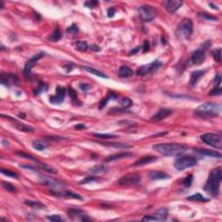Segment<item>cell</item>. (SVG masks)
Returning <instances> with one entry per match:
<instances>
[{
  "label": "cell",
  "instance_id": "6da1fadb",
  "mask_svg": "<svg viewBox=\"0 0 222 222\" xmlns=\"http://www.w3.org/2000/svg\"><path fill=\"white\" fill-rule=\"evenodd\" d=\"M222 180V168L218 167L212 170L207 183L205 184L204 190L212 196H217L219 190V185Z\"/></svg>",
  "mask_w": 222,
  "mask_h": 222
},
{
  "label": "cell",
  "instance_id": "7dc6e473",
  "mask_svg": "<svg viewBox=\"0 0 222 222\" xmlns=\"http://www.w3.org/2000/svg\"><path fill=\"white\" fill-rule=\"evenodd\" d=\"M47 219H49V220L53 222L64 221V219L61 218L59 215H50V216H47Z\"/></svg>",
  "mask_w": 222,
  "mask_h": 222
},
{
  "label": "cell",
  "instance_id": "9f6ffc18",
  "mask_svg": "<svg viewBox=\"0 0 222 222\" xmlns=\"http://www.w3.org/2000/svg\"><path fill=\"white\" fill-rule=\"evenodd\" d=\"M115 13H116V9H115V8H110V9L108 10V17H109V18L114 17Z\"/></svg>",
  "mask_w": 222,
  "mask_h": 222
},
{
  "label": "cell",
  "instance_id": "f6af8a7d",
  "mask_svg": "<svg viewBox=\"0 0 222 222\" xmlns=\"http://www.w3.org/2000/svg\"><path fill=\"white\" fill-rule=\"evenodd\" d=\"M193 180H194V176H193L192 174H190V175H188V177H186L184 179V181H183V184H184L185 187H187V188L190 187L191 184H192Z\"/></svg>",
  "mask_w": 222,
  "mask_h": 222
},
{
  "label": "cell",
  "instance_id": "8fae6325",
  "mask_svg": "<svg viewBox=\"0 0 222 222\" xmlns=\"http://www.w3.org/2000/svg\"><path fill=\"white\" fill-rule=\"evenodd\" d=\"M205 52H206V50L202 49V48H199V49H195L192 53V56L190 58V63L194 64V65H199V64H202L204 60H205V58H206Z\"/></svg>",
  "mask_w": 222,
  "mask_h": 222
},
{
  "label": "cell",
  "instance_id": "5b68a950",
  "mask_svg": "<svg viewBox=\"0 0 222 222\" xmlns=\"http://www.w3.org/2000/svg\"><path fill=\"white\" fill-rule=\"evenodd\" d=\"M201 141L205 142L209 146L218 148V149H221L222 148V137L219 135L217 134H213V133H207V134H204L200 136Z\"/></svg>",
  "mask_w": 222,
  "mask_h": 222
},
{
  "label": "cell",
  "instance_id": "83f0119b",
  "mask_svg": "<svg viewBox=\"0 0 222 222\" xmlns=\"http://www.w3.org/2000/svg\"><path fill=\"white\" fill-rule=\"evenodd\" d=\"M107 171H108V168H106L105 166H102V165L95 166V167H93L92 168L90 169V172L92 174H94V175L105 173H107Z\"/></svg>",
  "mask_w": 222,
  "mask_h": 222
},
{
  "label": "cell",
  "instance_id": "db71d44e",
  "mask_svg": "<svg viewBox=\"0 0 222 222\" xmlns=\"http://www.w3.org/2000/svg\"><path fill=\"white\" fill-rule=\"evenodd\" d=\"M150 49V45H149V43L147 41L144 42V45H143V52H147Z\"/></svg>",
  "mask_w": 222,
  "mask_h": 222
},
{
  "label": "cell",
  "instance_id": "1f68e13d",
  "mask_svg": "<svg viewBox=\"0 0 222 222\" xmlns=\"http://www.w3.org/2000/svg\"><path fill=\"white\" fill-rule=\"evenodd\" d=\"M63 37V34L60 31V30L58 28H56V30L53 31V33L50 35V37L49 38V41L51 42H57L58 40H60Z\"/></svg>",
  "mask_w": 222,
  "mask_h": 222
},
{
  "label": "cell",
  "instance_id": "8992f818",
  "mask_svg": "<svg viewBox=\"0 0 222 222\" xmlns=\"http://www.w3.org/2000/svg\"><path fill=\"white\" fill-rule=\"evenodd\" d=\"M139 15L143 22H150L156 17V10L150 5H142L138 9Z\"/></svg>",
  "mask_w": 222,
  "mask_h": 222
},
{
  "label": "cell",
  "instance_id": "11a10c76",
  "mask_svg": "<svg viewBox=\"0 0 222 222\" xmlns=\"http://www.w3.org/2000/svg\"><path fill=\"white\" fill-rule=\"evenodd\" d=\"M220 82H221V76H220L219 75H217L216 76H215V78H214L215 86L219 87V85Z\"/></svg>",
  "mask_w": 222,
  "mask_h": 222
},
{
  "label": "cell",
  "instance_id": "4dcf8cb0",
  "mask_svg": "<svg viewBox=\"0 0 222 222\" xmlns=\"http://www.w3.org/2000/svg\"><path fill=\"white\" fill-rule=\"evenodd\" d=\"M32 145H33V147H34L35 149L39 151L44 150L47 147V144L44 142H43L42 140H36V141H34L32 142Z\"/></svg>",
  "mask_w": 222,
  "mask_h": 222
},
{
  "label": "cell",
  "instance_id": "ffe728a7",
  "mask_svg": "<svg viewBox=\"0 0 222 222\" xmlns=\"http://www.w3.org/2000/svg\"><path fill=\"white\" fill-rule=\"evenodd\" d=\"M68 215L70 217V218H75V217H78V216H81L82 219L81 220L83 221H86V220H90V218H87L86 214L85 213L82 211L81 209H77V208H71L68 211Z\"/></svg>",
  "mask_w": 222,
  "mask_h": 222
},
{
  "label": "cell",
  "instance_id": "f5cc1de1",
  "mask_svg": "<svg viewBox=\"0 0 222 222\" xmlns=\"http://www.w3.org/2000/svg\"><path fill=\"white\" fill-rule=\"evenodd\" d=\"M96 4H98V2L96 1H90V2L85 3V6H87L88 8H94Z\"/></svg>",
  "mask_w": 222,
  "mask_h": 222
},
{
  "label": "cell",
  "instance_id": "ac0fdd59",
  "mask_svg": "<svg viewBox=\"0 0 222 222\" xmlns=\"http://www.w3.org/2000/svg\"><path fill=\"white\" fill-rule=\"evenodd\" d=\"M157 160V157L156 156H154V155H147V156H144L142 158H141L139 161L136 162L134 164H132L131 167L132 168H136V167H141V166H144L146 164H149V163H152V162H155Z\"/></svg>",
  "mask_w": 222,
  "mask_h": 222
},
{
  "label": "cell",
  "instance_id": "52a82bcc",
  "mask_svg": "<svg viewBox=\"0 0 222 222\" xmlns=\"http://www.w3.org/2000/svg\"><path fill=\"white\" fill-rule=\"evenodd\" d=\"M197 164V160L193 156H184L181 157L174 162V168L179 171L193 168Z\"/></svg>",
  "mask_w": 222,
  "mask_h": 222
},
{
  "label": "cell",
  "instance_id": "cb8c5ba5",
  "mask_svg": "<svg viewBox=\"0 0 222 222\" xmlns=\"http://www.w3.org/2000/svg\"><path fill=\"white\" fill-rule=\"evenodd\" d=\"M205 72H206L205 70H197V71L193 72L192 75H191V78H190V85L192 87L195 86L198 81L203 76Z\"/></svg>",
  "mask_w": 222,
  "mask_h": 222
},
{
  "label": "cell",
  "instance_id": "4316f807",
  "mask_svg": "<svg viewBox=\"0 0 222 222\" xmlns=\"http://www.w3.org/2000/svg\"><path fill=\"white\" fill-rule=\"evenodd\" d=\"M118 74L120 75L121 77L122 78H125V77H129V76H132L134 72L131 69L128 68V66H121L119 69V71H118Z\"/></svg>",
  "mask_w": 222,
  "mask_h": 222
},
{
  "label": "cell",
  "instance_id": "2e32d148",
  "mask_svg": "<svg viewBox=\"0 0 222 222\" xmlns=\"http://www.w3.org/2000/svg\"><path fill=\"white\" fill-rule=\"evenodd\" d=\"M43 55H44V53H38V54L35 55L34 57H32V58H30V60L27 62L25 65H24V68H23V73H24L25 75L30 74L31 69L33 68L35 65H36L37 62L43 57Z\"/></svg>",
  "mask_w": 222,
  "mask_h": 222
},
{
  "label": "cell",
  "instance_id": "44dd1931",
  "mask_svg": "<svg viewBox=\"0 0 222 222\" xmlns=\"http://www.w3.org/2000/svg\"><path fill=\"white\" fill-rule=\"evenodd\" d=\"M194 151L197 152L198 154H203L206 156H211V157H215V158L220 159L222 157V155L220 153L215 152L213 150H208V149H205V148H194Z\"/></svg>",
  "mask_w": 222,
  "mask_h": 222
},
{
  "label": "cell",
  "instance_id": "7c38bea8",
  "mask_svg": "<svg viewBox=\"0 0 222 222\" xmlns=\"http://www.w3.org/2000/svg\"><path fill=\"white\" fill-rule=\"evenodd\" d=\"M162 4L169 13H173L174 12H176L178 9L181 8L182 5V2L180 0H167V1H164Z\"/></svg>",
  "mask_w": 222,
  "mask_h": 222
},
{
  "label": "cell",
  "instance_id": "277c9868",
  "mask_svg": "<svg viewBox=\"0 0 222 222\" xmlns=\"http://www.w3.org/2000/svg\"><path fill=\"white\" fill-rule=\"evenodd\" d=\"M193 31V23L189 18H185L178 24L175 30V34L179 39H187Z\"/></svg>",
  "mask_w": 222,
  "mask_h": 222
},
{
  "label": "cell",
  "instance_id": "484cf974",
  "mask_svg": "<svg viewBox=\"0 0 222 222\" xmlns=\"http://www.w3.org/2000/svg\"><path fill=\"white\" fill-rule=\"evenodd\" d=\"M133 156V154L130 153H119V154H114V155H110L108 158L106 159V162H113V161H117V160H121L122 158H127V157H130Z\"/></svg>",
  "mask_w": 222,
  "mask_h": 222
},
{
  "label": "cell",
  "instance_id": "4fadbf2b",
  "mask_svg": "<svg viewBox=\"0 0 222 222\" xmlns=\"http://www.w3.org/2000/svg\"><path fill=\"white\" fill-rule=\"evenodd\" d=\"M66 90L63 87H57V94L55 96H52L49 98V102L53 104H60L64 102V96H65Z\"/></svg>",
  "mask_w": 222,
  "mask_h": 222
},
{
  "label": "cell",
  "instance_id": "91938a15",
  "mask_svg": "<svg viewBox=\"0 0 222 222\" xmlns=\"http://www.w3.org/2000/svg\"><path fill=\"white\" fill-rule=\"evenodd\" d=\"M119 124L132 125V124H136V122H133V121H119Z\"/></svg>",
  "mask_w": 222,
  "mask_h": 222
},
{
  "label": "cell",
  "instance_id": "b9f144b4",
  "mask_svg": "<svg viewBox=\"0 0 222 222\" xmlns=\"http://www.w3.org/2000/svg\"><path fill=\"white\" fill-rule=\"evenodd\" d=\"M76 47L78 48V49H80L81 51H86L89 46L87 44L86 42L84 41H78L76 43Z\"/></svg>",
  "mask_w": 222,
  "mask_h": 222
},
{
  "label": "cell",
  "instance_id": "f546056e",
  "mask_svg": "<svg viewBox=\"0 0 222 222\" xmlns=\"http://www.w3.org/2000/svg\"><path fill=\"white\" fill-rule=\"evenodd\" d=\"M83 69L84 70L90 72V73H91V74H93V75H96V76L102 77V78H108V76H107L106 74H104L103 72L100 71V70H96V69L90 68V67H85V66L83 67Z\"/></svg>",
  "mask_w": 222,
  "mask_h": 222
},
{
  "label": "cell",
  "instance_id": "3957f363",
  "mask_svg": "<svg viewBox=\"0 0 222 222\" xmlns=\"http://www.w3.org/2000/svg\"><path fill=\"white\" fill-rule=\"evenodd\" d=\"M221 111V107L214 102H206L199 106L194 110L195 116L201 118H213L218 116Z\"/></svg>",
  "mask_w": 222,
  "mask_h": 222
},
{
  "label": "cell",
  "instance_id": "7bdbcfd3",
  "mask_svg": "<svg viewBox=\"0 0 222 222\" xmlns=\"http://www.w3.org/2000/svg\"><path fill=\"white\" fill-rule=\"evenodd\" d=\"M1 173L4 174V175H6V176L12 177V178H18V173H16L15 172H12V171H10V170L1 169Z\"/></svg>",
  "mask_w": 222,
  "mask_h": 222
},
{
  "label": "cell",
  "instance_id": "8d00e7d4",
  "mask_svg": "<svg viewBox=\"0 0 222 222\" xmlns=\"http://www.w3.org/2000/svg\"><path fill=\"white\" fill-rule=\"evenodd\" d=\"M93 136L95 137H96L98 139H102V140H107V139H111V138H116V136L115 135H110V134H93Z\"/></svg>",
  "mask_w": 222,
  "mask_h": 222
},
{
  "label": "cell",
  "instance_id": "681fc988",
  "mask_svg": "<svg viewBox=\"0 0 222 222\" xmlns=\"http://www.w3.org/2000/svg\"><path fill=\"white\" fill-rule=\"evenodd\" d=\"M68 92H69V95H70V96L71 97L72 100H76V99H77V94H76V92L75 91V90H73L71 87H69Z\"/></svg>",
  "mask_w": 222,
  "mask_h": 222
},
{
  "label": "cell",
  "instance_id": "ee69618b",
  "mask_svg": "<svg viewBox=\"0 0 222 222\" xmlns=\"http://www.w3.org/2000/svg\"><path fill=\"white\" fill-rule=\"evenodd\" d=\"M78 27H77V25L76 24H72L71 26L69 27L68 29H67V32L68 33H70V34H72V35H75L78 33Z\"/></svg>",
  "mask_w": 222,
  "mask_h": 222
},
{
  "label": "cell",
  "instance_id": "f35d334b",
  "mask_svg": "<svg viewBox=\"0 0 222 222\" xmlns=\"http://www.w3.org/2000/svg\"><path fill=\"white\" fill-rule=\"evenodd\" d=\"M2 186L3 188L7 190L9 192H16V188L12 184H11L10 182H6V181H3L2 182Z\"/></svg>",
  "mask_w": 222,
  "mask_h": 222
},
{
  "label": "cell",
  "instance_id": "7a4b0ae2",
  "mask_svg": "<svg viewBox=\"0 0 222 222\" xmlns=\"http://www.w3.org/2000/svg\"><path fill=\"white\" fill-rule=\"evenodd\" d=\"M152 148L165 156H178L185 152L187 147L179 143H160L154 145Z\"/></svg>",
  "mask_w": 222,
  "mask_h": 222
},
{
  "label": "cell",
  "instance_id": "d6986e66",
  "mask_svg": "<svg viewBox=\"0 0 222 222\" xmlns=\"http://www.w3.org/2000/svg\"><path fill=\"white\" fill-rule=\"evenodd\" d=\"M173 113V111L171 109H161L157 113L154 115V116L152 117V121H158L163 120L164 118L168 117L170 116L171 114Z\"/></svg>",
  "mask_w": 222,
  "mask_h": 222
},
{
  "label": "cell",
  "instance_id": "e575fe53",
  "mask_svg": "<svg viewBox=\"0 0 222 222\" xmlns=\"http://www.w3.org/2000/svg\"><path fill=\"white\" fill-rule=\"evenodd\" d=\"M120 104L123 109H128L132 106L133 102L131 99H129L128 97H122L120 100Z\"/></svg>",
  "mask_w": 222,
  "mask_h": 222
},
{
  "label": "cell",
  "instance_id": "d590c367",
  "mask_svg": "<svg viewBox=\"0 0 222 222\" xmlns=\"http://www.w3.org/2000/svg\"><path fill=\"white\" fill-rule=\"evenodd\" d=\"M24 203L26 204L27 206L31 207H35V208H43L45 207V206L44 204H42L39 201H36V200H25Z\"/></svg>",
  "mask_w": 222,
  "mask_h": 222
},
{
  "label": "cell",
  "instance_id": "5bb4252c",
  "mask_svg": "<svg viewBox=\"0 0 222 222\" xmlns=\"http://www.w3.org/2000/svg\"><path fill=\"white\" fill-rule=\"evenodd\" d=\"M2 116L6 117V118H8L9 120L12 121H13V126H14L17 129H18L19 131L30 133V132H33L35 130L34 128H32V127H30V126H29V125L24 124V123H22V122H20V121H18L15 120V119H12V117L7 116H4V115H2Z\"/></svg>",
  "mask_w": 222,
  "mask_h": 222
},
{
  "label": "cell",
  "instance_id": "d6a6232c",
  "mask_svg": "<svg viewBox=\"0 0 222 222\" xmlns=\"http://www.w3.org/2000/svg\"><path fill=\"white\" fill-rule=\"evenodd\" d=\"M116 95L114 94L113 92H110L108 96L104 97V99H102V101H101V102H100V109H102L103 107H105L107 105V102H109V100H113V99H116Z\"/></svg>",
  "mask_w": 222,
  "mask_h": 222
},
{
  "label": "cell",
  "instance_id": "ab89813d",
  "mask_svg": "<svg viewBox=\"0 0 222 222\" xmlns=\"http://www.w3.org/2000/svg\"><path fill=\"white\" fill-rule=\"evenodd\" d=\"M17 154H18V156L23 157V158H27V159H29V160H31V161H34V162H38V159L35 158L34 156H32V155H30V154H27V153H24V152H17Z\"/></svg>",
  "mask_w": 222,
  "mask_h": 222
},
{
  "label": "cell",
  "instance_id": "603a6c76",
  "mask_svg": "<svg viewBox=\"0 0 222 222\" xmlns=\"http://www.w3.org/2000/svg\"><path fill=\"white\" fill-rule=\"evenodd\" d=\"M98 143L102 144L103 146L116 147V148H131V147H133V146H131V145H128V144L122 142H98Z\"/></svg>",
  "mask_w": 222,
  "mask_h": 222
},
{
  "label": "cell",
  "instance_id": "ba28073f",
  "mask_svg": "<svg viewBox=\"0 0 222 222\" xmlns=\"http://www.w3.org/2000/svg\"><path fill=\"white\" fill-rule=\"evenodd\" d=\"M142 181V175L137 173H128L124 176L121 178L118 183L121 186L123 187H129V186H134V185L138 184Z\"/></svg>",
  "mask_w": 222,
  "mask_h": 222
},
{
  "label": "cell",
  "instance_id": "e0dca14e",
  "mask_svg": "<svg viewBox=\"0 0 222 222\" xmlns=\"http://www.w3.org/2000/svg\"><path fill=\"white\" fill-rule=\"evenodd\" d=\"M52 194L54 195L59 196V197H64V198H70V199H83V197L79 194L73 193L69 190H64V191H52Z\"/></svg>",
  "mask_w": 222,
  "mask_h": 222
},
{
  "label": "cell",
  "instance_id": "74e56055",
  "mask_svg": "<svg viewBox=\"0 0 222 222\" xmlns=\"http://www.w3.org/2000/svg\"><path fill=\"white\" fill-rule=\"evenodd\" d=\"M40 168H43V169L44 170V171H46V172H48V173H57V169H55V168H53L52 167H50V166L49 165H46V164H44V163H40Z\"/></svg>",
  "mask_w": 222,
  "mask_h": 222
},
{
  "label": "cell",
  "instance_id": "30bf717a",
  "mask_svg": "<svg viewBox=\"0 0 222 222\" xmlns=\"http://www.w3.org/2000/svg\"><path fill=\"white\" fill-rule=\"evenodd\" d=\"M0 78H1V83L4 85H6V86L18 85L19 84L18 77L12 73H2Z\"/></svg>",
  "mask_w": 222,
  "mask_h": 222
},
{
  "label": "cell",
  "instance_id": "94428289",
  "mask_svg": "<svg viewBox=\"0 0 222 222\" xmlns=\"http://www.w3.org/2000/svg\"><path fill=\"white\" fill-rule=\"evenodd\" d=\"M75 129H81V128H86V126L84 124H77L75 126Z\"/></svg>",
  "mask_w": 222,
  "mask_h": 222
},
{
  "label": "cell",
  "instance_id": "be15d7a7",
  "mask_svg": "<svg viewBox=\"0 0 222 222\" xmlns=\"http://www.w3.org/2000/svg\"><path fill=\"white\" fill-rule=\"evenodd\" d=\"M0 4H1V9H3L4 8V3H3V1H0Z\"/></svg>",
  "mask_w": 222,
  "mask_h": 222
},
{
  "label": "cell",
  "instance_id": "9c48e42d",
  "mask_svg": "<svg viewBox=\"0 0 222 222\" xmlns=\"http://www.w3.org/2000/svg\"><path fill=\"white\" fill-rule=\"evenodd\" d=\"M162 63L160 61H154L150 64L142 65L137 70V75L143 76V75H146L149 73L156 71L160 67H162Z\"/></svg>",
  "mask_w": 222,
  "mask_h": 222
},
{
  "label": "cell",
  "instance_id": "6f0895ef",
  "mask_svg": "<svg viewBox=\"0 0 222 222\" xmlns=\"http://www.w3.org/2000/svg\"><path fill=\"white\" fill-rule=\"evenodd\" d=\"M79 87L80 89L83 91H87L89 90V88H90V86H89L88 84H86V83H80Z\"/></svg>",
  "mask_w": 222,
  "mask_h": 222
},
{
  "label": "cell",
  "instance_id": "f1b7e54d",
  "mask_svg": "<svg viewBox=\"0 0 222 222\" xmlns=\"http://www.w3.org/2000/svg\"><path fill=\"white\" fill-rule=\"evenodd\" d=\"M187 199L190 200V201H196V202H207L208 201V199H206L203 195H201L199 193L194 194L191 196H188Z\"/></svg>",
  "mask_w": 222,
  "mask_h": 222
},
{
  "label": "cell",
  "instance_id": "7402d4cb",
  "mask_svg": "<svg viewBox=\"0 0 222 222\" xmlns=\"http://www.w3.org/2000/svg\"><path fill=\"white\" fill-rule=\"evenodd\" d=\"M148 176L152 180H165L170 178L168 173L162 171H150L148 173Z\"/></svg>",
  "mask_w": 222,
  "mask_h": 222
},
{
  "label": "cell",
  "instance_id": "816d5d0a",
  "mask_svg": "<svg viewBox=\"0 0 222 222\" xmlns=\"http://www.w3.org/2000/svg\"><path fill=\"white\" fill-rule=\"evenodd\" d=\"M142 220L143 221H157L158 219L155 218L154 215H152V216L148 215V216H145L144 218H142Z\"/></svg>",
  "mask_w": 222,
  "mask_h": 222
},
{
  "label": "cell",
  "instance_id": "bcb514c9",
  "mask_svg": "<svg viewBox=\"0 0 222 222\" xmlns=\"http://www.w3.org/2000/svg\"><path fill=\"white\" fill-rule=\"evenodd\" d=\"M213 55H214V57L215 61H217V62H220V59H221V49H215L214 51V53H213Z\"/></svg>",
  "mask_w": 222,
  "mask_h": 222
},
{
  "label": "cell",
  "instance_id": "c3c4849f",
  "mask_svg": "<svg viewBox=\"0 0 222 222\" xmlns=\"http://www.w3.org/2000/svg\"><path fill=\"white\" fill-rule=\"evenodd\" d=\"M97 180V178L95 176H89L86 177L85 179H83V181L80 182V184H87V183H90V182H92V181H96Z\"/></svg>",
  "mask_w": 222,
  "mask_h": 222
},
{
  "label": "cell",
  "instance_id": "836d02e7",
  "mask_svg": "<svg viewBox=\"0 0 222 222\" xmlns=\"http://www.w3.org/2000/svg\"><path fill=\"white\" fill-rule=\"evenodd\" d=\"M47 90H48V85H47L46 83H39V85H38V86L34 90V94L38 96V95L41 94V93H43V92H45Z\"/></svg>",
  "mask_w": 222,
  "mask_h": 222
},
{
  "label": "cell",
  "instance_id": "d4e9b609",
  "mask_svg": "<svg viewBox=\"0 0 222 222\" xmlns=\"http://www.w3.org/2000/svg\"><path fill=\"white\" fill-rule=\"evenodd\" d=\"M168 210L165 207H162L154 213V216L158 220H165L166 219L168 218Z\"/></svg>",
  "mask_w": 222,
  "mask_h": 222
},
{
  "label": "cell",
  "instance_id": "f907efd6",
  "mask_svg": "<svg viewBox=\"0 0 222 222\" xmlns=\"http://www.w3.org/2000/svg\"><path fill=\"white\" fill-rule=\"evenodd\" d=\"M222 93V90L219 87H216L215 89H214L213 90H211L210 95H213V96H219Z\"/></svg>",
  "mask_w": 222,
  "mask_h": 222
},
{
  "label": "cell",
  "instance_id": "6125c7cd",
  "mask_svg": "<svg viewBox=\"0 0 222 222\" xmlns=\"http://www.w3.org/2000/svg\"><path fill=\"white\" fill-rule=\"evenodd\" d=\"M209 5H210V6H212V8H213V9H215V10H217V9H218L216 5H214V4H212V3H210V4H209Z\"/></svg>",
  "mask_w": 222,
  "mask_h": 222
},
{
  "label": "cell",
  "instance_id": "680465c9",
  "mask_svg": "<svg viewBox=\"0 0 222 222\" xmlns=\"http://www.w3.org/2000/svg\"><path fill=\"white\" fill-rule=\"evenodd\" d=\"M141 46H139V47H136V48H135L134 49H132L131 51L129 52V55H134V54H136L137 52H139L140 49H141Z\"/></svg>",
  "mask_w": 222,
  "mask_h": 222
},
{
  "label": "cell",
  "instance_id": "9a60e30c",
  "mask_svg": "<svg viewBox=\"0 0 222 222\" xmlns=\"http://www.w3.org/2000/svg\"><path fill=\"white\" fill-rule=\"evenodd\" d=\"M41 180V183L44 185L48 186L50 188L55 189L56 191H58V189L61 188V186L63 185L62 182L57 181V180H54L52 178H49V177H44L43 176L40 179Z\"/></svg>",
  "mask_w": 222,
  "mask_h": 222
},
{
  "label": "cell",
  "instance_id": "60d3db41",
  "mask_svg": "<svg viewBox=\"0 0 222 222\" xmlns=\"http://www.w3.org/2000/svg\"><path fill=\"white\" fill-rule=\"evenodd\" d=\"M199 17H200L201 18L205 19V20H208V21H217V20H218V18H217L216 17L208 15V14L204 13V12H202V13H199Z\"/></svg>",
  "mask_w": 222,
  "mask_h": 222
}]
</instances>
